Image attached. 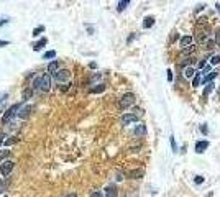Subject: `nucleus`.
I'll return each instance as SVG.
<instances>
[{
  "instance_id": "1",
  "label": "nucleus",
  "mask_w": 220,
  "mask_h": 197,
  "mask_svg": "<svg viewBox=\"0 0 220 197\" xmlns=\"http://www.w3.org/2000/svg\"><path fill=\"white\" fill-rule=\"evenodd\" d=\"M135 94H132V92H127V94H123L122 95V99H120V102H119V107L120 108H128V107H132L133 104H135Z\"/></svg>"
},
{
  "instance_id": "2",
  "label": "nucleus",
  "mask_w": 220,
  "mask_h": 197,
  "mask_svg": "<svg viewBox=\"0 0 220 197\" xmlns=\"http://www.w3.org/2000/svg\"><path fill=\"white\" fill-rule=\"evenodd\" d=\"M50 89H51V76H50V74L40 76L38 92H50Z\"/></svg>"
},
{
  "instance_id": "3",
  "label": "nucleus",
  "mask_w": 220,
  "mask_h": 197,
  "mask_svg": "<svg viewBox=\"0 0 220 197\" xmlns=\"http://www.w3.org/2000/svg\"><path fill=\"white\" fill-rule=\"evenodd\" d=\"M20 107H22V104H15V105L9 107V110H7L5 114H3V117H2V123H9L10 120L17 115V112H18Z\"/></svg>"
},
{
  "instance_id": "4",
  "label": "nucleus",
  "mask_w": 220,
  "mask_h": 197,
  "mask_svg": "<svg viewBox=\"0 0 220 197\" xmlns=\"http://www.w3.org/2000/svg\"><path fill=\"white\" fill-rule=\"evenodd\" d=\"M13 166H15V163L12 161V159H5V161H2V163H0V174H2L3 178H7V176L13 171Z\"/></svg>"
},
{
  "instance_id": "5",
  "label": "nucleus",
  "mask_w": 220,
  "mask_h": 197,
  "mask_svg": "<svg viewBox=\"0 0 220 197\" xmlns=\"http://www.w3.org/2000/svg\"><path fill=\"white\" fill-rule=\"evenodd\" d=\"M53 76H54V79H56L58 82H63V84H64V82H67L69 79H71V71H69V69H58Z\"/></svg>"
},
{
  "instance_id": "6",
  "label": "nucleus",
  "mask_w": 220,
  "mask_h": 197,
  "mask_svg": "<svg viewBox=\"0 0 220 197\" xmlns=\"http://www.w3.org/2000/svg\"><path fill=\"white\" fill-rule=\"evenodd\" d=\"M136 120H138L136 114H125L123 117H122V123H123L125 127H127V125H132V123H135Z\"/></svg>"
},
{
  "instance_id": "7",
  "label": "nucleus",
  "mask_w": 220,
  "mask_h": 197,
  "mask_svg": "<svg viewBox=\"0 0 220 197\" xmlns=\"http://www.w3.org/2000/svg\"><path fill=\"white\" fill-rule=\"evenodd\" d=\"M30 112H31V105H22L18 108L17 115L20 117V118H26V117L30 115Z\"/></svg>"
},
{
  "instance_id": "8",
  "label": "nucleus",
  "mask_w": 220,
  "mask_h": 197,
  "mask_svg": "<svg viewBox=\"0 0 220 197\" xmlns=\"http://www.w3.org/2000/svg\"><path fill=\"white\" fill-rule=\"evenodd\" d=\"M192 36H189V35H186V36H182L181 38V48L182 49H186V48H189V46H192Z\"/></svg>"
},
{
  "instance_id": "9",
  "label": "nucleus",
  "mask_w": 220,
  "mask_h": 197,
  "mask_svg": "<svg viewBox=\"0 0 220 197\" xmlns=\"http://www.w3.org/2000/svg\"><path fill=\"white\" fill-rule=\"evenodd\" d=\"M207 148H209V141H197L195 143V153H199V155L204 153Z\"/></svg>"
},
{
  "instance_id": "10",
  "label": "nucleus",
  "mask_w": 220,
  "mask_h": 197,
  "mask_svg": "<svg viewBox=\"0 0 220 197\" xmlns=\"http://www.w3.org/2000/svg\"><path fill=\"white\" fill-rule=\"evenodd\" d=\"M143 174H145L143 169H133L128 172V178L130 179H140V178H143Z\"/></svg>"
},
{
  "instance_id": "11",
  "label": "nucleus",
  "mask_w": 220,
  "mask_h": 197,
  "mask_svg": "<svg viewBox=\"0 0 220 197\" xmlns=\"http://www.w3.org/2000/svg\"><path fill=\"white\" fill-rule=\"evenodd\" d=\"M46 69H48V74H54V72L59 69V63L58 61H51L50 64H48Z\"/></svg>"
},
{
  "instance_id": "12",
  "label": "nucleus",
  "mask_w": 220,
  "mask_h": 197,
  "mask_svg": "<svg viewBox=\"0 0 220 197\" xmlns=\"http://www.w3.org/2000/svg\"><path fill=\"white\" fill-rule=\"evenodd\" d=\"M146 133V127L143 125V123H138V125L135 127V135L136 136H143Z\"/></svg>"
},
{
  "instance_id": "13",
  "label": "nucleus",
  "mask_w": 220,
  "mask_h": 197,
  "mask_svg": "<svg viewBox=\"0 0 220 197\" xmlns=\"http://www.w3.org/2000/svg\"><path fill=\"white\" fill-rule=\"evenodd\" d=\"M46 43H48V39H46V38H41L40 41H36L35 45H33V51H40L43 46H46Z\"/></svg>"
},
{
  "instance_id": "14",
  "label": "nucleus",
  "mask_w": 220,
  "mask_h": 197,
  "mask_svg": "<svg viewBox=\"0 0 220 197\" xmlns=\"http://www.w3.org/2000/svg\"><path fill=\"white\" fill-rule=\"evenodd\" d=\"M105 197H117V189L115 186H108L105 189Z\"/></svg>"
},
{
  "instance_id": "15",
  "label": "nucleus",
  "mask_w": 220,
  "mask_h": 197,
  "mask_svg": "<svg viewBox=\"0 0 220 197\" xmlns=\"http://www.w3.org/2000/svg\"><path fill=\"white\" fill-rule=\"evenodd\" d=\"M154 25V18L153 17H146L145 22H143V28H148V26H153Z\"/></svg>"
},
{
  "instance_id": "16",
  "label": "nucleus",
  "mask_w": 220,
  "mask_h": 197,
  "mask_svg": "<svg viewBox=\"0 0 220 197\" xmlns=\"http://www.w3.org/2000/svg\"><path fill=\"white\" fill-rule=\"evenodd\" d=\"M104 90H105V86H104V84H99L97 87H92V89H91L92 94H100V92H104Z\"/></svg>"
},
{
  "instance_id": "17",
  "label": "nucleus",
  "mask_w": 220,
  "mask_h": 197,
  "mask_svg": "<svg viewBox=\"0 0 220 197\" xmlns=\"http://www.w3.org/2000/svg\"><path fill=\"white\" fill-rule=\"evenodd\" d=\"M194 72H195V71H194V67H191V66H189V67H186V69H184V76H186L187 79H189V77H194Z\"/></svg>"
},
{
  "instance_id": "18",
  "label": "nucleus",
  "mask_w": 220,
  "mask_h": 197,
  "mask_svg": "<svg viewBox=\"0 0 220 197\" xmlns=\"http://www.w3.org/2000/svg\"><path fill=\"white\" fill-rule=\"evenodd\" d=\"M210 64H212V66H218V64H220V54H214V56H212V58H210Z\"/></svg>"
},
{
  "instance_id": "19",
  "label": "nucleus",
  "mask_w": 220,
  "mask_h": 197,
  "mask_svg": "<svg viewBox=\"0 0 220 197\" xmlns=\"http://www.w3.org/2000/svg\"><path fill=\"white\" fill-rule=\"evenodd\" d=\"M53 58H56V51H54V49L46 51V53L43 54V59H53Z\"/></svg>"
},
{
  "instance_id": "20",
  "label": "nucleus",
  "mask_w": 220,
  "mask_h": 197,
  "mask_svg": "<svg viewBox=\"0 0 220 197\" xmlns=\"http://www.w3.org/2000/svg\"><path fill=\"white\" fill-rule=\"evenodd\" d=\"M215 76H217V72H210V74H207V76H205V77H204V79H202V84H207V82H210V81H212V79H214V77H215Z\"/></svg>"
},
{
  "instance_id": "21",
  "label": "nucleus",
  "mask_w": 220,
  "mask_h": 197,
  "mask_svg": "<svg viewBox=\"0 0 220 197\" xmlns=\"http://www.w3.org/2000/svg\"><path fill=\"white\" fill-rule=\"evenodd\" d=\"M43 31H44V26H43V25H40V26H36V28H35L31 35H33V36H40V33H43Z\"/></svg>"
},
{
  "instance_id": "22",
  "label": "nucleus",
  "mask_w": 220,
  "mask_h": 197,
  "mask_svg": "<svg viewBox=\"0 0 220 197\" xmlns=\"http://www.w3.org/2000/svg\"><path fill=\"white\" fill-rule=\"evenodd\" d=\"M127 5H130L128 0H125V2H119V7H117V10H119V12L125 10V8H127Z\"/></svg>"
},
{
  "instance_id": "23",
  "label": "nucleus",
  "mask_w": 220,
  "mask_h": 197,
  "mask_svg": "<svg viewBox=\"0 0 220 197\" xmlns=\"http://www.w3.org/2000/svg\"><path fill=\"white\" fill-rule=\"evenodd\" d=\"M9 156H10V150L0 151V159H2V161H5V158H9Z\"/></svg>"
},
{
  "instance_id": "24",
  "label": "nucleus",
  "mask_w": 220,
  "mask_h": 197,
  "mask_svg": "<svg viewBox=\"0 0 220 197\" xmlns=\"http://www.w3.org/2000/svg\"><path fill=\"white\" fill-rule=\"evenodd\" d=\"M199 84H201V72H197V74H195V77H194V81H192V86H194V87H197Z\"/></svg>"
},
{
  "instance_id": "25",
  "label": "nucleus",
  "mask_w": 220,
  "mask_h": 197,
  "mask_svg": "<svg viewBox=\"0 0 220 197\" xmlns=\"http://www.w3.org/2000/svg\"><path fill=\"white\" fill-rule=\"evenodd\" d=\"M31 92H33L31 89H28V90H25V92H23V100L30 99V97H31Z\"/></svg>"
},
{
  "instance_id": "26",
  "label": "nucleus",
  "mask_w": 220,
  "mask_h": 197,
  "mask_svg": "<svg viewBox=\"0 0 220 197\" xmlns=\"http://www.w3.org/2000/svg\"><path fill=\"white\" fill-rule=\"evenodd\" d=\"M171 148H173L174 153L177 151V146H176V143H174V136H171Z\"/></svg>"
},
{
  "instance_id": "27",
  "label": "nucleus",
  "mask_w": 220,
  "mask_h": 197,
  "mask_svg": "<svg viewBox=\"0 0 220 197\" xmlns=\"http://www.w3.org/2000/svg\"><path fill=\"white\" fill-rule=\"evenodd\" d=\"M91 197H104V194H102L100 191H95V192H92V195Z\"/></svg>"
},
{
  "instance_id": "28",
  "label": "nucleus",
  "mask_w": 220,
  "mask_h": 197,
  "mask_svg": "<svg viewBox=\"0 0 220 197\" xmlns=\"http://www.w3.org/2000/svg\"><path fill=\"white\" fill-rule=\"evenodd\" d=\"M201 182H204V178L202 176H197V178H195V184H201Z\"/></svg>"
},
{
  "instance_id": "29",
  "label": "nucleus",
  "mask_w": 220,
  "mask_h": 197,
  "mask_svg": "<svg viewBox=\"0 0 220 197\" xmlns=\"http://www.w3.org/2000/svg\"><path fill=\"white\" fill-rule=\"evenodd\" d=\"M212 87H214V84H209V86L205 87V95H207V94H209V92L212 90Z\"/></svg>"
},
{
  "instance_id": "30",
  "label": "nucleus",
  "mask_w": 220,
  "mask_h": 197,
  "mask_svg": "<svg viewBox=\"0 0 220 197\" xmlns=\"http://www.w3.org/2000/svg\"><path fill=\"white\" fill-rule=\"evenodd\" d=\"M10 45V41H7V39H0V46H7Z\"/></svg>"
},
{
  "instance_id": "31",
  "label": "nucleus",
  "mask_w": 220,
  "mask_h": 197,
  "mask_svg": "<svg viewBox=\"0 0 220 197\" xmlns=\"http://www.w3.org/2000/svg\"><path fill=\"white\" fill-rule=\"evenodd\" d=\"M9 22H10L9 18H3V20H0V26H3V25H5V23H9Z\"/></svg>"
},
{
  "instance_id": "32",
  "label": "nucleus",
  "mask_w": 220,
  "mask_h": 197,
  "mask_svg": "<svg viewBox=\"0 0 220 197\" xmlns=\"http://www.w3.org/2000/svg\"><path fill=\"white\" fill-rule=\"evenodd\" d=\"M100 77H102V76H100V74H94V77H92V82H94V81H99V79H100Z\"/></svg>"
},
{
  "instance_id": "33",
  "label": "nucleus",
  "mask_w": 220,
  "mask_h": 197,
  "mask_svg": "<svg viewBox=\"0 0 220 197\" xmlns=\"http://www.w3.org/2000/svg\"><path fill=\"white\" fill-rule=\"evenodd\" d=\"M205 66H207V63H205V61H204V59H202V61L199 63V67H201V69H202V67H205Z\"/></svg>"
},
{
  "instance_id": "34",
  "label": "nucleus",
  "mask_w": 220,
  "mask_h": 197,
  "mask_svg": "<svg viewBox=\"0 0 220 197\" xmlns=\"http://www.w3.org/2000/svg\"><path fill=\"white\" fill-rule=\"evenodd\" d=\"M168 79H169V81H173V72H171V71H168Z\"/></svg>"
},
{
  "instance_id": "35",
  "label": "nucleus",
  "mask_w": 220,
  "mask_h": 197,
  "mask_svg": "<svg viewBox=\"0 0 220 197\" xmlns=\"http://www.w3.org/2000/svg\"><path fill=\"white\" fill-rule=\"evenodd\" d=\"M3 138H5V135H3V133H0V144L3 143Z\"/></svg>"
},
{
  "instance_id": "36",
  "label": "nucleus",
  "mask_w": 220,
  "mask_h": 197,
  "mask_svg": "<svg viewBox=\"0 0 220 197\" xmlns=\"http://www.w3.org/2000/svg\"><path fill=\"white\" fill-rule=\"evenodd\" d=\"M3 189H5V186H3V184H0V194L3 192Z\"/></svg>"
},
{
  "instance_id": "37",
  "label": "nucleus",
  "mask_w": 220,
  "mask_h": 197,
  "mask_svg": "<svg viewBox=\"0 0 220 197\" xmlns=\"http://www.w3.org/2000/svg\"><path fill=\"white\" fill-rule=\"evenodd\" d=\"M66 197H77V195H76V194H74V192H72V194H67V195H66Z\"/></svg>"
},
{
  "instance_id": "38",
  "label": "nucleus",
  "mask_w": 220,
  "mask_h": 197,
  "mask_svg": "<svg viewBox=\"0 0 220 197\" xmlns=\"http://www.w3.org/2000/svg\"><path fill=\"white\" fill-rule=\"evenodd\" d=\"M215 7H217V10L220 12V3H217V5H215Z\"/></svg>"
},
{
  "instance_id": "39",
  "label": "nucleus",
  "mask_w": 220,
  "mask_h": 197,
  "mask_svg": "<svg viewBox=\"0 0 220 197\" xmlns=\"http://www.w3.org/2000/svg\"><path fill=\"white\" fill-rule=\"evenodd\" d=\"M0 104H2V100H0Z\"/></svg>"
},
{
  "instance_id": "40",
  "label": "nucleus",
  "mask_w": 220,
  "mask_h": 197,
  "mask_svg": "<svg viewBox=\"0 0 220 197\" xmlns=\"http://www.w3.org/2000/svg\"><path fill=\"white\" fill-rule=\"evenodd\" d=\"M3 197H7V195H3Z\"/></svg>"
}]
</instances>
